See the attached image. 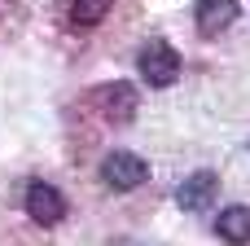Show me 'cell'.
Returning a JSON list of instances; mask_svg holds the SVG:
<instances>
[{"instance_id":"8992f818","label":"cell","mask_w":250,"mask_h":246,"mask_svg":"<svg viewBox=\"0 0 250 246\" xmlns=\"http://www.w3.org/2000/svg\"><path fill=\"white\" fill-rule=\"evenodd\" d=\"M237 0H198V9H193V18H198V35H207V40H215V35H224L233 22H237Z\"/></svg>"},{"instance_id":"277c9868","label":"cell","mask_w":250,"mask_h":246,"mask_svg":"<svg viewBox=\"0 0 250 246\" xmlns=\"http://www.w3.org/2000/svg\"><path fill=\"white\" fill-rule=\"evenodd\" d=\"M26 216H31L35 224L53 229V224H62V220H66V198H62L53 185L35 180V185H26Z\"/></svg>"},{"instance_id":"5b68a950","label":"cell","mask_w":250,"mask_h":246,"mask_svg":"<svg viewBox=\"0 0 250 246\" xmlns=\"http://www.w3.org/2000/svg\"><path fill=\"white\" fill-rule=\"evenodd\" d=\"M215 194H220V176H215V172H193V176L180 180L176 202H180L185 211H207V207L215 202Z\"/></svg>"},{"instance_id":"6da1fadb","label":"cell","mask_w":250,"mask_h":246,"mask_svg":"<svg viewBox=\"0 0 250 246\" xmlns=\"http://www.w3.org/2000/svg\"><path fill=\"white\" fill-rule=\"evenodd\" d=\"M136 70L149 88H171L180 79V53L167 44V40H149L136 57Z\"/></svg>"},{"instance_id":"52a82bcc","label":"cell","mask_w":250,"mask_h":246,"mask_svg":"<svg viewBox=\"0 0 250 246\" xmlns=\"http://www.w3.org/2000/svg\"><path fill=\"white\" fill-rule=\"evenodd\" d=\"M215 233L229 246H250V207H224L215 220Z\"/></svg>"},{"instance_id":"7a4b0ae2","label":"cell","mask_w":250,"mask_h":246,"mask_svg":"<svg viewBox=\"0 0 250 246\" xmlns=\"http://www.w3.org/2000/svg\"><path fill=\"white\" fill-rule=\"evenodd\" d=\"M145 180H149V163H145L141 154H132V150H110V154L101 158V185H110V189H119V194L141 189Z\"/></svg>"},{"instance_id":"ba28073f","label":"cell","mask_w":250,"mask_h":246,"mask_svg":"<svg viewBox=\"0 0 250 246\" xmlns=\"http://www.w3.org/2000/svg\"><path fill=\"white\" fill-rule=\"evenodd\" d=\"M110 13V0H70V26H97Z\"/></svg>"},{"instance_id":"3957f363","label":"cell","mask_w":250,"mask_h":246,"mask_svg":"<svg viewBox=\"0 0 250 246\" xmlns=\"http://www.w3.org/2000/svg\"><path fill=\"white\" fill-rule=\"evenodd\" d=\"M136 106H141V88L127 84V79H114V84L97 88V110L105 114V123H132Z\"/></svg>"}]
</instances>
